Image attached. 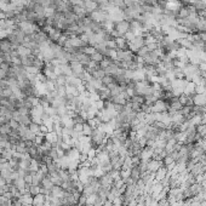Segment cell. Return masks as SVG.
I'll list each match as a JSON object with an SVG mask.
<instances>
[{
    "mask_svg": "<svg viewBox=\"0 0 206 206\" xmlns=\"http://www.w3.org/2000/svg\"><path fill=\"white\" fill-rule=\"evenodd\" d=\"M159 166H160V162H157V161H152V162L148 164V169L154 171V172L159 169Z\"/></svg>",
    "mask_w": 206,
    "mask_h": 206,
    "instance_id": "cell-3",
    "label": "cell"
},
{
    "mask_svg": "<svg viewBox=\"0 0 206 206\" xmlns=\"http://www.w3.org/2000/svg\"><path fill=\"white\" fill-rule=\"evenodd\" d=\"M167 106L164 101H157L154 106H150V113H165Z\"/></svg>",
    "mask_w": 206,
    "mask_h": 206,
    "instance_id": "cell-1",
    "label": "cell"
},
{
    "mask_svg": "<svg viewBox=\"0 0 206 206\" xmlns=\"http://www.w3.org/2000/svg\"><path fill=\"white\" fill-rule=\"evenodd\" d=\"M177 6H179L177 3H175V1H170V3H167V8L169 9H172V10H175V9H177Z\"/></svg>",
    "mask_w": 206,
    "mask_h": 206,
    "instance_id": "cell-4",
    "label": "cell"
},
{
    "mask_svg": "<svg viewBox=\"0 0 206 206\" xmlns=\"http://www.w3.org/2000/svg\"><path fill=\"white\" fill-rule=\"evenodd\" d=\"M193 103L198 107H205L206 106V95L205 94H195L193 97Z\"/></svg>",
    "mask_w": 206,
    "mask_h": 206,
    "instance_id": "cell-2",
    "label": "cell"
}]
</instances>
